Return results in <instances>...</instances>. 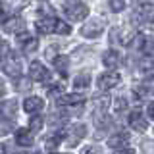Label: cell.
<instances>
[{"label": "cell", "instance_id": "cell-1", "mask_svg": "<svg viewBox=\"0 0 154 154\" xmlns=\"http://www.w3.org/2000/svg\"><path fill=\"white\" fill-rule=\"evenodd\" d=\"M35 25L41 33H56V35H69L71 33V27L58 17H41L37 19Z\"/></svg>", "mask_w": 154, "mask_h": 154}, {"label": "cell", "instance_id": "cell-2", "mask_svg": "<svg viewBox=\"0 0 154 154\" xmlns=\"http://www.w3.org/2000/svg\"><path fill=\"white\" fill-rule=\"evenodd\" d=\"M64 14L71 21H83L89 16V8L83 2H79V0H69V2L64 4Z\"/></svg>", "mask_w": 154, "mask_h": 154}, {"label": "cell", "instance_id": "cell-3", "mask_svg": "<svg viewBox=\"0 0 154 154\" xmlns=\"http://www.w3.org/2000/svg\"><path fill=\"white\" fill-rule=\"evenodd\" d=\"M2 71L6 75L14 77V79L19 77V73H21V60L16 58V54H12V52H10V56L2 62Z\"/></svg>", "mask_w": 154, "mask_h": 154}, {"label": "cell", "instance_id": "cell-4", "mask_svg": "<svg viewBox=\"0 0 154 154\" xmlns=\"http://www.w3.org/2000/svg\"><path fill=\"white\" fill-rule=\"evenodd\" d=\"M2 29L10 35H21V33H25V19L21 16H14L2 23Z\"/></svg>", "mask_w": 154, "mask_h": 154}, {"label": "cell", "instance_id": "cell-5", "mask_svg": "<svg viewBox=\"0 0 154 154\" xmlns=\"http://www.w3.org/2000/svg\"><path fill=\"white\" fill-rule=\"evenodd\" d=\"M119 81H122V75H119L118 71L110 69V71H106V73H102L98 77V89L100 91H110V89H114Z\"/></svg>", "mask_w": 154, "mask_h": 154}, {"label": "cell", "instance_id": "cell-6", "mask_svg": "<svg viewBox=\"0 0 154 154\" xmlns=\"http://www.w3.org/2000/svg\"><path fill=\"white\" fill-rule=\"evenodd\" d=\"M102 31H104V21L102 19H91V21H87L85 25L81 27V35L87 37V38L98 37Z\"/></svg>", "mask_w": 154, "mask_h": 154}, {"label": "cell", "instance_id": "cell-7", "mask_svg": "<svg viewBox=\"0 0 154 154\" xmlns=\"http://www.w3.org/2000/svg\"><path fill=\"white\" fill-rule=\"evenodd\" d=\"M16 42H17V46L21 48V50H25V52H35L38 48V38L35 35H29V33H21V35H17Z\"/></svg>", "mask_w": 154, "mask_h": 154}, {"label": "cell", "instance_id": "cell-8", "mask_svg": "<svg viewBox=\"0 0 154 154\" xmlns=\"http://www.w3.org/2000/svg\"><path fill=\"white\" fill-rule=\"evenodd\" d=\"M129 125L135 129V131H146V127H148V122H146V118H144V114H143V110H133L131 114H129Z\"/></svg>", "mask_w": 154, "mask_h": 154}, {"label": "cell", "instance_id": "cell-9", "mask_svg": "<svg viewBox=\"0 0 154 154\" xmlns=\"http://www.w3.org/2000/svg\"><path fill=\"white\" fill-rule=\"evenodd\" d=\"M29 77H31L33 81H48V73L46 66H42L41 62H31V66H29Z\"/></svg>", "mask_w": 154, "mask_h": 154}, {"label": "cell", "instance_id": "cell-10", "mask_svg": "<svg viewBox=\"0 0 154 154\" xmlns=\"http://www.w3.org/2000/svg\"><path fill=\"white\" fill-rule=\"evenodd\" d=\"M42 108H45V100H42L41 96H27V98L23 100V110L31 116H37Z\"/></svg>", "mask_w": 154, "mask_h": 154}, {"label": "cell", "instance_id": "cell-11", "mask_svg": "<svg viewBox=\"0 0 154 154\" xmlns=\"http://www.w3.org/2000/svg\"><path fill=\"white\" fill-rule=\"evenodd\" d=\"M135 94H137L139 98L152 96L154 94V77H146L144 81H141V83L135 87Z\"/></svg>", "mask_w": 154, "mask_h": 154}, {"label": "cell", "instance_id": "cell-12", "mask_svg": "<svg viewBox=\"0 0 154 154\" xmlns=\"http://www.w3.org/2000/svg\"><path fill=\"white\" fill-rule=\"evenodd\" d=\"M85 102V96L81 94H62L56 98V104L62 106V108H67V106H81Z\"/></svg>", "mask_w": 154, "mask_h": 154}, {"label": "cell", "instance_id": "cell-13", "mask_svg": "<svg viewBox=\"0 0 154 154\" xmlns=\"http://www.w3.org/2000/svg\"><path fill=\"white\" fill-rule=\"evenodd\" d=\"M87 135V127L85 125H73V127L69 129V131H67V144H71V146H73V144H77V141H79V139H83Z\"/></svg>", "mask_w": 154, "mask_h": 154}, {"label": "cell", "instance_id": "cell-14", "mask_svg": "<svg viewBox=\"0 0 154 154\" xmlns=\"http://www.w3.org/2000/svg\"><path fill=\"white\" fill-rule=\"evenodd\" d=\"M16 144H19V146H31L33 144V133L31 129H17L16 131Z\"/></svg>", "mask_w": 154, "mask_h": 154}, {"label": "cell", "instance_id": "cell-15", "mask_svg": "<svg viewBox=\"0 0 154 154\" xmlns=\"http://www.w3.org/2000/svg\"><path fill=\"white\" fill-rule=\"evenodd\" d=\"M67 137V131H56V133H52V135H48V137L45 139V146L46 148H56L58 144H62V141Z\"/></svg>", "mask_w": 154, "mask_h": 154}, {"label": "cell", "instance_id": "cell-16", "mask_svg": "<svg viewBox=\"0 0 154 154\" xmlns=\"http://www.w3.org/2000/svg\"><path fill=\"white\" fill-rule=\"evenodd\" d=\"M127 141H129V135L122 131V133L112 135V137L108 139V146H112V148H125V146H127Z\"/></svg>", "mask_w": 154, "mask_h": 154}, {"label": "cell", "instance_id": "cell-17", "mask_svg": "<svg viewBox=\"0 0 154 154\" xmlns=\"http://www.w3.org/2000/svg\"><path fill=\"white\" fill-rule=\"evenodd\" d=\"M139 50L143 52L144 56H150L152 52H154V41L150 37H141V42H139Z\"/></svg>", "mask_w": 154, "mask_h": 154}, {"label": "cell", "instance_id": "cell-18", "mask_svg": "<svg viewBox=\"0 0 154 154\" xmlns=\"http://www.w3.org/2000/svg\"><path fill=\"white\" fill-rule=\"evenodd\" d=\"M54 66H56V69L66 77V75H67V66H69V58H67L66 54L56 56V58H54Z\"/></svg>", "mask_w": 154, "mask_h": 154}, {"label": "cell", "instance_id": "cell-19", "mask_svg": "<svg viewBox=\"0 0 154 154\" xmlns=\"http://www.w3.org/2000/svg\"><path fill=\"white\" fill-rule=\"evenodd\" d=\"M102 62H104V66H108V67H116L118 62H119V54L116 50H108V52H104Z\"/></svg>", "mask_w": 154, "mask_h": 154}, {"label": "cell", "instance_id": "cell-20", "mask_svg": "<svg viewBox=\"0 0 154 154\" xmlns=\"http://www.w3.org/2000/svg\"><path fill=\"white\" fill-rule=\"evenodd\" d=\"M135 38V31L133 29H127V27H123V29H119V37H118V41L122 42V45H131V41Z\"/></svg>", "mask_w": 154, "mask_h": 154}, {"label": "cell", "instance_id": "cell-21", "mask_svg": "<svg viewBox=\"0 0 154 154\" xmlns=\"http://www.w3.org/2000/svg\"><path fill=\"white\" fill-rule=\"evenodd\" d=\"M91 85V75L89 73H79L73 79V87L75 89H87Z\"/></svg>", "mask_w": 154, "mask_h": 154}, {"label": "cell", "instance_id": "cell-22", "mask_svg": "<svg viewBox=\"0 0 154 154\" xmlns=\"http://www.w3.org/2000/svg\"><path fill=\"white\" fill-rule=\"evenodd\" d=\"M14 127H16V125H14V122L12 119H0V137H4V135H8V133H12L14 131Z\"/></svg>", "mask_w": 154, "mask_h": 154}, {"label": "cell", "instance_id": "cell-23", "mask_svg": "<svg viewBox=\"0 0 154 154\" xmlns=\"http://www.w3.org/2000/svg\"><path fill=\"white\" fill-rule=\"evenodd\" d=\"M64 93V83H50L46 87V94L50 96H62Z\"/></svg>", "mask_w": 154, "mask_h": 154}, {"label": "cell", "instance_id": "cell-24", "mask_svg": "<svg viewBox=\"0 0 154 154\" xmlns=\"http://www.w3.org/2000/svg\"><path fill=\"white\" fill-rule=\"evenodd\" d=\"M29 127H31V131H41V129H42V118H41V116H33V118H31V122H29Z\"/></svg>", "mask_w": 154, "mask_h": 154}, {"label": "cell", "instance_id": "cell-25", "mask_svg": "<svg viewBox=\"0 0 154 154\" xmlns=\"http://www.w3.org/2000/svg\"><path fill=\"white\" fill-rule=\"evenodd\" d=\"M10 56V45L6 41H0V64Z\"/></svg>", "mask_w": 154, "mask_h": 154}, {"label": "cell", "instance_id": "cell-26", "mask_svg": "<svg viewBox=\"0 0 154 154\" xmlns=\"http://www.w3.org/2000/svg\"><path fill=\"white\" fill-rule=\"evenodd\" d=\"M125 8V0H110V10L112 12H122Z\"/></svg>", "mask_w": 154, "mask_h": 154}, {"label": "cell", "instance_id": "cell-27", "mask_svg": "<svg viewBox=\"0 0 154 154\" xmlns=\"http://www.w3.org/2000/svg\"><path fill=\"white\" fill-rule=\"evenodd\" d=\"M127 108V100L123 98V96H118V98H116V112H123V110Z\"/></svg>", "mask_w": 154, "mask_h": 154}, {"label": "cell", "instance_id": "cell-28", "mask_svg": "<svg viewBox=\"0 0 154 154\" xmlns=\"http://www.w3.org/2000/svg\"><path fill=\"white\" fill-rule=\"evenodd\" d=\"M102 150H100V146H96V144H91V146H85L83 150H81V154H100Z\"/></svg>", "mask_w": 154, "mask_h": 154}, {"label": "cell", "instance_id": "cell-29", "mask_svg": "<svg viewBox=\"0 0 154 154\" xmlns=\"http://www.w3.org/2000/svg\"><path fill=\"white\" fill-rule=\"evenodd\" d=\"M16 83H17V89H19V91H25L27 87L31 85V77H29V79H17Z\"/></svg>", "mask_w": 154, "mask_h": 154}, {"label": "cell", "instance_id": "cell-30", "mask_svg": "<svg viewBox=\"0 0 154 154\" xmlns=\"http://www.w3.org/2000/svg\"><path fill=\"white\" fill-rule=\"evenodd\" d=\"M146 112H148V118H150V119H154V102H150V104H148Z\"/></svg>", "mask_w": 154, "mask_h": 154}, {"label": "cell", "instance_id": "cell-31", "mask_svg": "<svg viewBox=\"0 0 154 154\" xmlns=\"http://www.w3.org/2000/svg\"><path fill=\"white\" fill-rule=\"evenodd\" d=\"M116 154H135V150H133V148H127V146H125V148H122V150H118Z\"/></svg>", "mask_w": 154, "mask_h": 154}, {"label": "cell", "instance_id": "cell-32", "mask_svg": "<svg viewBox=\"0 0 154 154\" xmlns=\"http://www.w3.org/2000/svg\"><path fill=\"white\" fill-rule=\"evenodd\" d=\"M4 96H6V85H4L2 81H0V100H2Z\"/></svg>", "mask_w": 154, "mask_h": 154}, {"label": "cell", "instance_id": "cell-33", "mask_svg": "<svg viewBox=\"0 0 154 154\" xmlns=\"http://www.w3.org/2000/svg\"><path fill=\"white\" fill-rule=\"evenodd\" d=\"M0 154H8V146L4 143H0Z\"/></svg>", "mask_w": 154, "mask_h": 154}, {"label": "cell", "instance_id": "cell-34", "mask_svg": "<svg viewBox=\"0 0 154 154\" xmlns=\"http://www.w3.org/2000/svg\"><path fill=\"white\" fill-rule=\"evenodd\" d=\"M2 17H4V6L0 4V19H2Z\"/></svg>", "mask_w": 154, "mask_h": 154}, {"label": "cell", "instance_id": "cell-35", "mask_svg": "<svg viewBox=\"0 0 154 154\" xmlns=\"http://www.w3.org/2000/svg\"><path fill=\"white\" fill-rule=\"evenodd\" d=\"M54 154H56V152H54Z\"/></svg>", "mask_w": 154, "mask_h": 154}]
</instances>
